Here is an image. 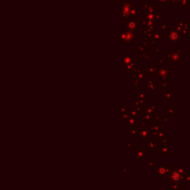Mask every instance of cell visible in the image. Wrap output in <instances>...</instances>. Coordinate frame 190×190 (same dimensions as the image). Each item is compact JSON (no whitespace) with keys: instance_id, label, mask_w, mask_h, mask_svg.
<instances>
[{"instance_id":"cell-2","label":"cell","mask_w":190,"mask_h":190,"mask_svg":"<svg viewBox=\"0 0 190 190\" xmlns=\"http://www.w3.org/2000/svg\"><path fill=\"white\" fill-rule=\"evenodd\" d=\"M168 37H169V40H170L171 42H177V41L180 40V34H179L177 31L173 30V31L169 33Z\"/></svg>"},{"instance_id":"cell-1","label":"cell","mask_w":190,"mask_h":190,"mask_svg":"<svg viewBox=\"0 0 190 190\" xmlns=\"http://www.w3.org/2000/svg\"><path fill=\"white\" fill-rule=\"evenodd\" d=\"M169 177H170V180L173 183H178L180 182L182 179H183V175L182 173L179 172L178 170H173L171 172L170 175H169Z\"/></svg>"}]
</instances>
